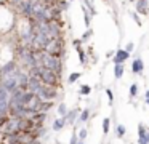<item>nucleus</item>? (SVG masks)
<instances>
[{
    "mask_svg": "<svg viewBox=\"0 0 149 144\" xmlns=\"http://www.w3.org/2000/svg\"><path fill=\"white\" fill-rule=\"evenodd\" d=\"M69 6H71V2H68V0H58V8L61 10V11L69 10Z\"/></svg>",
    "mask_w": 149,
    "mask_h": 144,
    "instance_id": "nucleus-25",
    "label": "nucleus"
},
{
    "mask_svg": "<svg viewBox=\"0 0 149 144\" xmlns=\"http://www.w3.org/2000/svg\"><path fill=\"white\" fill-rule=\"evenodd\" d=\"M125 50L128 51V53H133V50H135V43H133V42H128L127 47H125Z\"/></svg>",
    "mask_w": 149,
    "mask_h": 144,
    "instance_id": "nucleus-30",
    "label": "nucleus"
},
{
    "mask_svg": "<svg viewBox=\"0 0 149 144\" xmlns=\"http://www.w3.org/2000/svg\"><path fill=\"white\" fill-rule=\"evenodd\" d=\"M37 56H39V61L43 67L56 72L58 75L63 74V59L61 58L55 56V54H50L47 51H37Z\"/></svg>",
    "mask_w": 149,
    "mask_h": 144,
    "instance_id": "nucleus-1",
    "label": "nucleus"
},
{
    "mask_svg": "<svg viewBox=\"0 0 149 144\" xmlns=\"http://www.w3.org/2000/svg\"><path fill=\"white\" fill-rule=\"evenodd\" d=\"M84 5L87 6L88 13H90L91 16H95V15H96V8H95V3H93V0H84Z\"/></svg>",
    "mask_w": 149,
    "mask_h": 144,
    "instance_id": "nucleus-18",
    "label": "nucleus"
},
{
    "mask_svg": "<svg viewBox=\"0 0 149 144\" xmlns=\"http://www.w3.org/2000/svg\"><path fill=\"white\" fill-rule=\"evenodd\" d=\"M135 10H136L138 15H144L146 16L149 13V2L148 0H138L136 5H135Z\"/></svg>",
    "mask_w": 149,
    "mask_h": 144,
    "instance_id": "nucleus-9",
    "label": "nucleus"
},
{
    "mask_svg": "<svg viewBox=\"0 0 149 144\" xmlns=\"http://www.w3.org/2000/svg\"><path fill=\"white\" fill-rule=\"evenodd\" d=\"M52 106H53V101H43L42 102V106H40V112H50V109H52Z\"/></svg>",
    "mask_w": 149,
    "mask_h": 144,
    "instance_id": "nucleus-24",
    "label": "nucleus"
},
{
    "mask_svg": "<svg viewBox=\"0 0 149 144\" xmlns=\"http://www.w3.org/2000/svg\"><path fill=\"white\" fill-rule=\"evenodd\" d=\"M37 96H39L42 101H55V99L58 98V90H56V86L43 85L42 90L37 93Z\"/></svg>",
    "mask_w": 149,
    "mask_h": 144,
    "instance_id": "nucleus-2",
    "label": "nucleus"
},
{
    "mask_svg": "<svg viewBox=\"0 0 149 144\" xmlns=\"http://www.w3.org/2000/svg\"><path fill=\"white\" fill-rule=\"evenodd\" d=\"M103 2H106V3H112L114 0H103Z\"/></svg>",
    "mask_w": 149,
    "mask_h": 144,
    "instance_id": "nucleus-35",
    "label": "nucleus"
},
{
    "mask_svg": "<svg viewBox=\"0 0 149 144\" xmlns=\"http://www.w3.org/2000/svg\"><path fill=\"white\" fill-rule=\"evenodd\" d=\"M10 101V93L3 88V85L0 83V104H3V102H8Z\"/></svg>",
    "mask_w": 149,
    "mask_h": 144,
    "instance_id": "nucleus-14",
    "label": "nucleus"
},
{
    "mask_svg": "<svg viewBox=\"0 0 149 144\" xmlns=\"http://www.w3.org/2000/svg\"><path fill=\"white\" fill-rule=\"evenodd\" d=\"M56 111H58L59 117H66V115H68V112H69V109H68V106H66L64 102H59L58 107H56Z\"/></svg>",
    "mask_w": 149,
    "mask_h": 144,
    "instance_id": "nucleus-17",
    "label": "nucleus"
},
{
    "mask_svg": "<svg viewBox=\"0 0 149 144\" xmlns=\"http://www.w3.org/2000/svg\"><path fill=\"white\" fill-rule=\"evenodd\" d=\"M146 133H148V128L144 127V123H138V138L139 139H144Z\"/></svg>",
    "mask_w": 149,
    "mask_h": 144,
    "instance_id": "nucleus-21",
    "label": "nucleus"
},
{
    "mask_svg": "<svg viewBox=\"0 0 149 144\" xmlns=\"http://www.w3.org/2000/svg\"><path fill=\"white\" fill-rule=\"evenodd\" d=\"M79 144H85V141H79Z\"/></svg>",
    "mask_w": 149,
    "mask_h": 144,
    "instance_id": "nucleus-37",
    "label": "nucleus"
},
{
    "mask_svg": "<svg viewBox=\"0 0 149 144\" xmlns=\"http://www.w3.org/2000/svg\"><path fill=\"white\" fill-rule=\"evenodd\" d=\"M144 99H149V88L146 90V93H144Z\"/></svg>",
    "mask_w": 149,
    "mask_h": 144,
    "instance_id": "nucleus-33",
    "label": "nucleus"
},
{
    "mask_svg": "<svg viewBox=\"0 0 149 144\" xmlns=\"http://www.w3.org/2000/svg\"><path fill=\"white\" fill-rule=\"evenodd\" d=\"M79 141H80V139H79V134L74 133V134H72V138H71V143H69V144H79Z\"/></svg>",
    "mask_w": 149,
    "mask_h": 144,
    "instance_id": "nucleus-31",
    "label": "nucleus"
},
{
    "mask_svg": "<svg viewBox=\"0 0 149 144\" xmlns=\"http://www.w3.org/2000/svg\"><path fill=\"white\" fill-rule=\"evenodd\" d=\"M101 144H103V143H101Z\"/></svg>",
    "mask_w": 149,
    "mask_h": 144,
    "instance_id": "nucleus-40",
    "label": "nucleus"
},
{
    "mask_svg": "<svg viewBox=\"0 0 149 144\" xmlns=\"http://www.w3.org/2000/svg\"><path fill=\"white\" fill-rule=\"evenodd\" d=\"M0 83L3 85V88L7 90L10 95L19 88V82H18V79H16V75H15V74H11V75H8V77H2V79H0Z\"/></svg>",
    "mask_w": 149,
    "mask_h": 144,
    "instance_id": "nucleus-3",
    "label": "nucleus"
},
{
    "mask_svg": "<svg viewBox=\"0 0 149 144\" xmlns=\"http://www.w3.org/2000/svg\"><path fill=\"white\" fill-rule=\"evenodd\" d=\"M45 85V83L42 82V80L39 79V77H34V75H31V79H29V86H27V90L29 91H32V93H39L40 90H42V86Z\"/></svg>",
    "mask_w": 149,
    "mask_h": 144,
    "instance_id": "nucleus-5",
    "label": "nucleus"
},
{
    "mask_svg": "<svg viewBox=\"0 0 149 144\" xmlns=\"http://www.w3.org/2000/svg\"><path fill=\"white\" fill-rule=\"evenodd\" d=\"M138 91H139L138 83H132V85H130V90H128V93H130V99H132V98H136V96H138Z\"/></svg>",
    "mask_w": 149,
    "mask_h": 144,
    "instance_id": "nucleus-19",
    "label": "nucleus"
},
{
    "mask_svg": "<svg viewBox=\"0 0 149 144\" xmlns=\"http://www.w3.org/2000/svg\"><path fill=\"white\" fill-rule=\"evenodd\" d=\"M90 93H91V86L90 85H80V88H79V95L88 96Z\"/></svg>",
    "mask_w": 149,
    "mask_h": 144,
    "instance_id": "nucleus-22",
    "label": "nucleus"
},
{
    "mask_svg": "<svg viewBox=\"0 0 149 144\" xmlns=\"http://www.w3.org/2000/svg\"><path fill=\"white\" fill-rule=\"evenodd\" d=\"M19 67V64L16 63V61H8V63H5L3 66L0 67V79L2 77H8V75H11V74H15L16 72V69Z\"/></svg>",
    "mask_w": 149,
    "mask_h": 144,
    "instance_id": "nucleus-4",
    "label": "nucleus"
},
{
    "mask_svg": "<svg viewBox=\"0 0 149 144\" xmlns=\"http://www.w3.org/2000/svg\"><path fill=\"white\" fill-rule=\"evenodd\" d=\"M138 144H149V143H148V141H144V139H139V138H138Z\"/></svg>",
    "mask_w": 149,
    "mask_h": 144,
    "instance_id": "nucleus-32",
    "label": "nucleus"
},
{
    "mask_svg": "<svg viewBox=\"0 0 149 144\" xmlns=\"http://www.w3.org/2000/svg\"><path fill=\"white\" fill-rule=\"evenodd\" d=\"M106 95H107V99H109V104H112V101H114V93H112V90H111V88H106Z\"/></svg>",
    "mask_w": 149,
    "mask_h": 144,
    "instance_id": "nucleus-29",
    "label": "nucleus"
},
{
    "mask_svg": "<svg viewBox=\"0 0 149 144\" xmlns=\"http://www.w3.org/2000/svg\"><path fill=\"white\" fill-rule=\"evenodd\" d=\"M0 131H2V130H0Z\"/></svg>",
    "mask_w": 149,
    "mask_h": 144,
    "instance_id": "nucleus-39",
    "label": "nucleus"
},
{
    "mask_svg": "<svg viewBox=\"0 0 149 144\" xmlns=\"http://www.w3.org/2000/svg\"><path fill=\"white\" fill-rule=\"evenodd\" d=\"M79 139L80 141H85V138H87V134H88V130L87 128H80V131H79Z\"/></svg>",
    "mask_w": 149,
    "mask_h": 144,
    "instance_id": "nucleus-27",
    "label": "nucleus"
},
{
    "mask_svg": "<svg viewBox=\"0 0 149 144\" xmlns=\"http://www.w3.org/2000/svg\"><path fill=\"white\" fill-rule=\"evenodd\" d=\"M69 2H75V0H69Z\"/></svg>",
    "mask_w": 149,
    "mask_h": 144,
    "instance_id": "nucleus-38",
    "label": "nucleus"
},
{
    "mask_svg": "<svg viewBox=\"0 0 149 144\" xmlns=\"http://www.w3.org/2000/svg\"><path fill=\"white\" fill-rule=\"evenodd\" d=\"M125 133H127V127L123 123H117V127H116V136L119 138V139H122L123 136H125Z\"/></svg>",
    "mask_w": 149,
    "mask_h": 144,
    "instance_id": "nucleus-16",
    "label": "nucleus"
},
{
    "mask_svg": "<svg viewBox=\"0 0 149 144\" xmlns=\"http://www.w3.org/2000/svg\"><path fill=\"white\" fill-rule=\"evenodd\" d=\"M132 18H133V21L136 22V26H143L141 19H139V15H138L136 11H133V13H132Z\"/></svg>",
    "mask_w": 149,
    "mask_h": 144,
    "instance_id": "nucleus-28",
    "label": "nucleus"
},
{
    "mask_svg": "<svg viewBox=\"0 0 149 144\" xmlns=\"http://www.w3.org/2000/svg\"><path fill=\"white\" fill-rule=\"evenodd\" d=\"M75 50H77V54H79V61H80V64H82V66H87L88 56H87V53H85V50H84L82 47L75 48Z\"/></svg>",
    "mask_w": 149,
    "mask_h": 144,
    "instance_id": "nucleus-13",
    "label": "nucleus"
},
{
    "mask_svg": "<svg viewBox=\"0 0 149 144\" xmlns=\"http://www.w3.org/2000/svg\"><path fill=\"white\" fill-rule=\"evenodd\" d=\"M82 11H84V22H85V26H87V29H90L91 15L88 13V10H87V6H85V5H82Z\"/></svg>",
    "mask_w": 149,
    "mask_h": 144,
    "instance_id": "nucleus-15",
    "label": "nucleus"
},
{
    "mask_svg": "<svg viewBox=\"0 0 149 144\" xmlns=\"http://www.w3.org/2000/svg\"><path fill=\"white\" fill-rule=\"evenodd\" d=\"M123 72H125V67L123 64H114V79L120 80L123 77Z\"/></svg>",
    "mask_w": 149,
    "mask_h": 144,
    "instance_id": "nucleus-12",
    "label": "nucleus"
},
{
    "mask_svg": "<svg viewBox=\"0 0 149 144\" xmlns=\"http://www.w3.org/2000/svg\"><path fill=\"white\" fill-rule=\"evenodd\" d=\"M144 141H148V143H149V130H148V133H146V136H144Z\"/></svg>",
    "mask_w": 149,
    "mask_h": 144,
    "instance_id": "nucleus-34",
    "label": "nucleus"
},
{
    "mask_svg": "<svg viewBox=\"0 0 149 144\" xmlns=\"http://www.w3.org/2000/svg\"><path fill=\"white\" fill-rule=\"evenodd\" d=\"M144 102H146V104H148V106H149V99H144Z\"/></svg>",
    "mask_w": 149,
    "mask_h": 144,
    "instance_id": "nucleus-36",
    "label": "nucleus"
},
{
    "mask_svg": "<svg viewBox=\"0 0 149 144\" xmlns=\"http://www.w3.org/2000/svg\"><path fill=\"white\" fill-rule=\"evenodd\" d=\"M90 115H91V111H90L88 107L82 109V112H80V115H79V118H77V122H75L74 127L77 128L80 123H85V122H88V120H90Z\"/></svg>",
    "mask_w": 149,
    "mask_h": 144,
    "instance_id": "nucleus-10",
    "label": "nucleus"
},
{
    "mask_svg": "<svg viewBox=\"0 0 149 144\" xmlns=\"http://www.w3.org/2000/svg\"><path fill=\"white\" fill-rule=\"evenodd\" d=\"M91 35H93V31H91V29H87V31L84 32V35L80 37V40L85 43V42H88V40L91 38Z\"/></svg>",
    "mask_w": 149,
    "mask_h": 144,
    "instance_id": "nucleus-26",
    "label": "nucleus"
},
{
    "mask_svg": "<svg viewBox=\"0 0 149 144\" xmlns=\"http://www.w3.org/2000/svg\"><path fill=\"white\" fill-rule=\"evenodd\" d=\"M130 58V53L125 50V48H119V50L116 51V56L112 58L114 64H123L127 59Z\"/></svg>",
    "mask_w": 149,
    "mask_h": 144,
    "instance_id": "nucleus-7",
    "label": "nucleus"
},
{
    "mask_svg": "<svg viewBox=\"0 0 149 144\" xmlns=\"http://www.w3.org/2000/svg\"><path fill=\"white\" fill-rule=\"evenodd\" d=\"M66 125H68V122H66V118L64 117H59V118H55V120H53V125H52V128L55 131H61L63 128L66 127Z\"/></svg>",
    "mask_w": 149,
    "mask_h": 144,
    "instance_id": "nucleus-11",
    "label": "nucleus"
},
{
    "mask_svg": "<svg viewBox=\"0 0 149 144\" xmlns=\"http://www.w3.org/2000/svg\"><path fill=\"white\" fill-rule=\"evenodd\" d=\"M80 109L79 107H74V109H71V111L68 112V115H66V122H68V125H75V122H77V118H79V115H80Z\"/></svg>",
    "mask_w": 149,
    "mask_h": 144,
    "instance_id": "nucleus-8",
    "label": "nucleus"
},
{
    "mask_svg": "<svg viewBox=\"0 0 149 144\" xmlns=\"http://www.w3.org/2000/svg\"><path fill=\"white\" fill-rule=\"evenodd\" d=\"M80 77H82V72H72L71 75L68 77V83H69V85H72V83H75Z\"/></svg>",
    "mask_w": 149,
    "mask_h": 144,
    "instance_id": "nucleus-20",
    "label": "nucleus"
},
{
    "mask_svg": "<svg viewBox=\"0 0 149 144\" xmlns=\"http://www.w3.org/2000/svg\"><path fill=\"white\" fill-rule=\"evenodd\" d=\"M109 131H111V118L106 117V118L103 120V133H104V136H106Z\"/></svg>",
    "mask_w": 149,
    "mask_h": 144,
    "instance_id": "nucleus-23",
    "label": "nucleus"
},
{
    "mask_svg": "<svg viewBox=\"0 0 149 144\" xmlns=\"http://www.w3.org/2000/svg\"><path fill=\"white\" fill-rule=\"evenodd\" d=\"M130 70H132V74H135V75H143V72H144V63H143L141 58H135V59L132 61Z\"/></svg>",
    "mask_w": 149,
    "mask_h": 144,
    "instance_id": "nucleus-6",
    "label": "nucleus"
}]
</instances>
